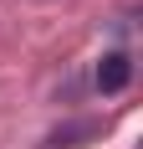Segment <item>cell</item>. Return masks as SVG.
<instances>
[{"mask_svg": "<svg viewBox=\"0 0 143 149\" xmlns=\"http://www.w3.org/2000/svg\"><path fill=\"white\" fill-rule=\"evenodd\" d=\"M128 82H133V57L128 52H107V57L97 62V93L102 98H118Z\"/></svg>", "mask_w": 143, "mask_h": 149, "instance_id": "1", "label": "cell"}, {"mask_svg": "<svg viewBox=\"0 0 143 149\" xmlns=\"http://www.w3.org/2000/svg\"><path fill=\"white\" fill-rule=\"evenodd\" d=\"M97 134H102L97 118H77V123H67V129H56V134L46 139V149H77L82 139H97Z\"/></svg>", "mask_w": 143, "mask_h": 149, "instance_id": "2", "label": "cell"}]
</instances>
